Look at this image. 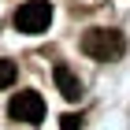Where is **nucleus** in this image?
I'll use <instances>...</instances> for the list:
<instances>
[{
	"instance_id": "obj_2",
	"label": "nucleus",
	"mask_w": 130,
	"mask_h": 130,
	"mask_svg": "<svg viewBox=\"0 0 130 130\" xmlns=\"http://www.w3.org/2000/svg\"><path fill=\"white\" fill-rule=\"evenodd\" d=\"M48 22H52V4L48 0H26V4H19V11H15L19 34H45Z\"/></svg>"
},
{
	"instance_id": "obj_3",
	"label": "nucleus",
	"mask_w": 130,
	"mask_h": 130,
	"mask_svg": "<svg viewBox=\"0 0 130 130\" xmlns=\"http://www.w3.org/2000/svg\"><path fill=\"white\" fill-rule=\"evenodd\" d=\"M8 115L19 123H41L45 119V100H41V93L26 89V93H15L8 104Z\"/></svg>"
},
{
	"instance_id": "obj_1",
	"label": "nucleus",
	"mask_w": 130,
	"mask_h": 130,
	"mask_svg": "<svg viewBox=\"0 0 130 130\" xmlns=\"http://www.w3.org/2000/svg\"><path fill=\"white\" fill-rule=\"evenodd\" d=\"M123 34L119 30H104V26H93V30L82 34V52L89 56V60H100V63H108L115 60V56H123Z\"/></svg>"
},
{
	"instance_id": "obj_4",
	"label": "nucleus",
	"mask_w": 130,
	"mask_h": 130,
	"mask_svg": "<svg viewBox=\"0 0 130 130\" xmlns=\"http://www.w3.org/2000/svg\"><path fill=\"white\" fill-rule=\"evenodd\" d=\"M52 78H56V89H60L63 100H78V97H82V82H78V74H74L67 63H56Z\"/></svg>"
},
{
	"instance_id": "obj_5",
	"label": "nucleus",
	"mask_w": 130,
	"mask_h": 130,
	"mask_svg": "<svg viewBox=\"0 0 130 130\" xmlns=\"http://www.w3.org/2000/svg\"><path fill=\"white\" fill-rule=\"evenodd\" d=\"M15 74H19L15 63H11V60H0V89H8L11 82H15Z\"/></svg>"
},
{
	"instance_id": "obj_6",
	"label": "nucleus",
	"mask_w": 130,
	"mask_h": 130,
	"mask_svg": "<svg viewBox=\"0 0 130 130\" xmlns=\"http://www.w3.org/2000/svg\"><path fill=\"white\" fill-rule=\"evenodd\" d=\"M78 126H82L78 115H63V119H60V130H78Z\"/></svg>"
}]
</instances>
